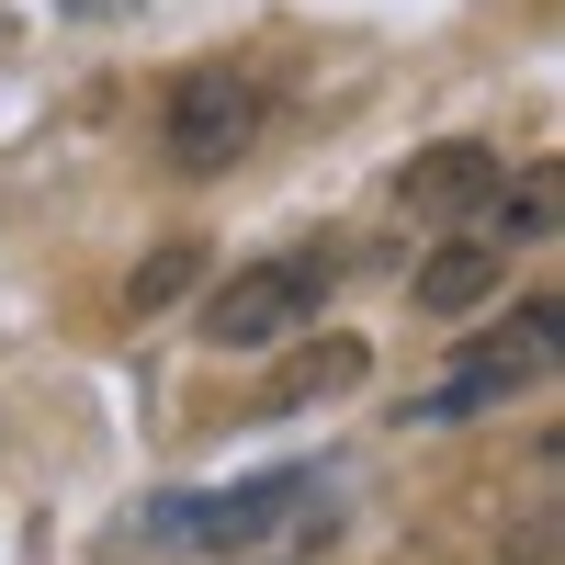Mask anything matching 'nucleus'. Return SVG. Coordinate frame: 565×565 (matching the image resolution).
<instances>
[{
	"label": "nucleus",
	"instance_id": "1",
	"mask_svg": "<svg viewBox=\"0 0 565 565\" xmlns=\"http://www.w3.org/2000/svg\"><path fill=\"white\" fill-rule=\"evenodd\" d=\"M328 282H340V260L328 249H282V260H238L204 295V340L215 351H282V340H306V328L328 317Z\"/></svg>",
	"mask_w": 565,
	"mask_h": 565
},
{
	"label": "nucleus",
	"instance_id": "3",
	"mask_svg": "<svg viewBox=\"0 0 565 565\" xmlns=\"http://www.w3.org/2000/svg\"><path fill=\"white\" fill-rule=\"evenodd\" d=\"M317 498V463H271V476L249 487H215V498H159V532L170 543H193V554H249L282 532V509Z\"/></svg>",
	"mask_w": 565,
	"mask_h": 565
},
{
	"label": "nucleus",
	"instance_id": "6",
	"mask_svg": "<svg viewBox=\"0 0 565 565\" xmlns=\"http://www.w3.org/2000/svg\"><path fill=\"white\" fill-rule=\"evenodd\" d=\"M362 373H373V351L351 340V328H340V340H306L295 362L271 373V407H317V396H351Z\"/></svg>",
	"mask_w": 565,
	"mask_h": 565
},
{
	"label": "nucleus",
	"instance_id": "7",
	"mask_svg": "<svg viewBox=\"0 0 565 565\" xmlns=\"http://www.w3.org/2000/svg\"><path fill=\"white\" fill-rule=\"evenodd\" d=\"M554 204H565V193H554V170H521V181L498 170V193H487L476 215H487V238H498V249H543V238H554Z\"/></svg>",
	"mask_w": 565,
	"mask_h": 565
},
{
	"label": "nucleus",
	"instance_id": "8",
	"mask_svg": "<svg viewBox=\"0 0 565 565\" xmlns=\"http://www.w3.org/2000/svg\"><path fill=\"white\" fill-rule=\"evenodd\" d=\"M193 282H204V249H193V238H170V249H148V260L125 271V317H159V306L193 295Z\"/></svg>",
	"mask_w": 565,
	"mask_h": 565
},
{
	"label": "nucleus",
	"instance_id": "2",
	"mask_svg": "<svg viewBox=\"0 0 565 565\" xmlns=\"http://www.w3.org/2000/svg\"><path fill=\"white\" fill-rule=\"evenodd\" d=\"M260 79L238 68V57H193L170 90H159V159L181 170V181H215V170H238L249 159V136H260Z\"/></svg>",
	"mask_w": 565,
	"mask_h": 565
},
{
	"label": "nucleus",
	"instance_id": "5",
	"mask_svg": "<svg viewBox=\"0 0 565 565\" xmlns=\"http://www.w3.org/2000/svg\"><path fill=\"white\" fill-rule=\"evenodd\" d=\"M498 282H509V249H498V238H441L430 260H418L407 295H418V317H476Z\"/></svg>",
	"mask_w": 565,
	"mask_h": 565
},
{
	"label": "nucleus",
	"instance_id": "4",
	"mask_svg": "<svg viewBox=\"0 0 565 565\" xmlns=\"http://www.w3.org/2000/svg\"><path fill=\"white\" fill-rule=\"evenodd\" d=\"M498 193V148H476V136H452V148H418L396 170V204L407 215H476Z\"/></svg>",
	"mask_w": 565,
	"mask_h": 565
}]
</instances>
